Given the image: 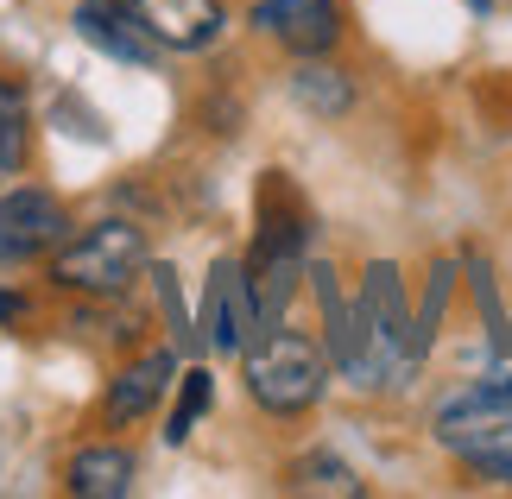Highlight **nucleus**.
Here are the masks:
<instances>
[{
    "mask_svg": "<svg viewBox=\"0 0 512 499\" xmlns=\"http://www.w3.org/2000/svg\"><path fill=\"white\" fill-rule=\"evenodd\" d=\"M241 379H247V398L266 417H304V411L323 405L336 367H329V348L317 335L272 323L241 348Z\"/></svg>",
    "mask_w": 512,
    "mask_h": 499,
    "instance_id": "obj_1",
    "label": "nucleus"
},
{
    "mask_svg": "<svg viewBox=\"0 0 512 499\" xmlns=\"http://www.w3.org/2000/svg\"><path fill=\"white\" fill-rule=\"evenodd\" d=\"M146 266H152L146 228L127 222V215H108V222H89L51 253V285L70 297H89V304H114Z\"/></svg>",
    "mask_w": 512,
    "mask_h": 499,
    "instance_id": "obj_2",
    "label": "nucleus"
},
{
    "mask_svg": "<svg viewBox=\"0 0 512 499\" xmlns=\"http://www.w3.org/2000/svg\"><path fill=\"white\" fill-rule=\"evenodd\" d=\"M354 316H361L380 392L386 386H411L418 367H424V348H418V304H411V291H405L399 259H367L361 291H354Z\"/></svg>",
    "mask_w": 512,
    "mask_h": 499,
    "instance_id": "obj_3",
    "label": "nucleus"
},
{
    "mask_svg": "<svg viewBox=\"0 0 512 499\" xmlns=\"http://www.w3.org/2000/svg\"><path fill=\"white\" fill-rule=\"evenodd\" d=\"M304 278H310V297H317V310H323V348H329L336 379H348L354 392H380V373H373V354H367L361 316H354V297L342 291V272L329 266V259H310Z\"/></svg>",
    "mask_w": 512,
    "mask_h": 499,
    "instance_id": "obj_4",
    "label": "nucleus"
},
{
    "mask_svg": "<svg viewBox=\"0 0 512 499\" xmlns=\"http://www.w3.org/2000/svg\"><path fill=\"white\" fill-rule=\"evenodd\" d=\"M253 335H260V297H253L247 259L222 253V259L209 266V285H203V310H196V342H203V348H222V354H241Z\"/></svg>",
    "mask_w": 512,
    "mask_h": 499,
    "instance_id": "obj_5",
    "label": "nucleus"
},
{
    "mask_svg": "<svg viewBox=\"0 0 512 499\" xmlns=\"http://www.w3.org/2000/svg\"><path fill=\"white\" fill-rule=\"evenodd\" d=\"M64 241H70V209L57 203L51 190H38V184L0 190V259H7V266L51 259Z\"/></svg>",
    "mask_w": 512,
    "mask_h": 499,
    "instance_id": "obj_6",
    "label": "nucleus"
},
{
    "mask_svg": "<svg viewBox=\"0 0 512 499\" xmlns=\"http://www.w3.org/2000/svg\"><path fill=\"white\" fill-rule=\"evenodd\" d=\"M247 26L291 57H329L342 45V0H253Z\"/></svg>",
    "mask_w": 512,
    "mask_h": 499,
    "instance_id": "obj_7",
    "label": "nucleus"
},
{
    "mask_svg": "<svg viewBox=\"0 0 512 499\" xmlns=\"http://www.w3.org/2000/svg\"><path fill=\"white\" fill-rule=\"evenodd\" d=\"M127 7L159 51H209L228 32L222 0H127Z\"/></svg>",
    "mask_w": 512,
    "mask_h": 499,
    "instance_id": "obj_8",
    "label": "nucleus"
},
{
    "mask_svg": "<svg viewBox=\"0 0 512 499\" xmlns=\"http://www.w3.org/2000/svg\"><path fill=\"white\" fill-rule=\"evenodd\" d=\"M76 32L102 57H114V64H140V70L159 64V45L146 38V26L133 19L127 0H83V7H76Z\"/></svg>",
    "mask_w": 512,
    "mask_h": 499,
    "instance_id": "obj_9",
    "label": "nucleus"
},
{
    "mask_svg": "<svg viewBox=\"0 0 512 499\" xmlns=\"http://www.w3.org/2000/svg\"><path fill=\"white\" fill-rule=\"evenodd\" d=\"M171 373H177V348H152V354H140V361H127L121 373L108 379V398H102L108 424H133V417H146L165 398Z\"/></svg>",
    "mask_w": 512,
    "mask_h": 499,
    "instance_id": "obj_10",
    "label": "nucleus"
},
{
    "mask_svg": "<svg viewBox=\"0 0 512 499\" xmlns=\"http://www.w3.org/2000/svg\"><path fill=\"white\" fill-rule=\"evenodd\" d=\"M291 102H298L310 121H342L354 108V76L336 64V57H298L291 64Z\"/></svg>",
    "mask_w": 512,
    "mask_h": 499,
    "instance_id": "obj_11",
    "label": "nucleus"
},
{
    "mask_svg": "<svg viewBox=\"0 0 512 499\" xmlns=\"http://www.w3.org/2000/svg\"><path fill=\"white\" fill-rule=\"evenodd\" d=\"M64 487L76 499H121L133 487V449L121 443H95V449H76L70 468H64Z\"/></svg>",
    "mask_w": 512,
    "mask_h": 499,
    "instance_id": "obj_12",
    "label": "nucleus"
},
{
    "mask_svg": "<svg viewBox=\"0 0 512 499\" xmlns=\"http://www.w3.org/2000/svg\"><path fill=\"white\" fill-rule=\"evenodd\" d=\"M285 487H291V493H336V499H361V493H367V481L342 462L336 449H310V455H298V462L285 468Z\"/></svg>",
    "mask_w": 512,
    "mask_h": 499,
    "instance_id": "obj_13",
    "label": "nucleus"
},
{
    "mask_svg": "<svg viewBox=\"0 0 512 499\" xmlns=\"http://www.w3.org/2000/svg\"><path fill=\"white\" fill-rule=\"evenodd\" d=\"M32 158V108H26V89L13 76H0V184L26 171Z\"/></svg>",
    "mask_w": 512,
    "mask_h": 499,
    "instance_id": "obj_14",
    "label": "nucleus"
},
{
    "mask_svg": "<svg viewBox=\"0 0 512 499\" xmlns=\"http://www.w3.org/2000/svg\"><path fill=\"white\" fill-rule=\"evenodd\" d=\"M462 272H468V285H475V304H481V323H487V348H494V361H506V310H500V285H494L487 253H468Z\"/></svg>",
    "mask_w": 512,
    "mask_h": 499,
    "instance_id": "obj_15",
    "label": "nucleus"
},
{
    "mask_svg": "<svg viewBox=\"0 0 512 499\" xmlns=\"http://www.w3.org/2000/svg\"><path fill=\"white\" fill-rule=\"evenodd\" d=\"M209 398H215V379H209L203 367H190L184 379H177V405H171V417H165V443H171V449L190 443V430H196V417L209 411Z\"/></svg>",
    "mask_w": 512,
    "mask_h": 499,
    "instance_id": "obj_16",
    "label": "nucleus"
},
{
    "mask_svg": "<svg viewBox=\"0 0 512 499\" xmlns=\"http://www.w3.org/2000/svg\"><path fill=\"white\" fill-rule=\"evenodd\" d=\"M449 297H456V259H430V285H424V304H418V348L430 354L437 348V329L449 316Z\"/></svg>",
    "mask_w": 512,
    "mask_h": 499,
    "instance_id": "obj_17",
    "label": "nucleus"
},
{
    "mask_svg": "<svg viewBox=\"0 0 512 499\" xmlns=\"http://www.w3.org/2000/svg\"><path fill=\"white\" fill-rule=\"evenodd\" d=\"M146 278H152V291H159V310H165V323H171V348H177V354L196 348V316L184 310L177 272H171V266H146Z\"/></svg>",
    "mask_w": 512,
    "mask_h": 499,
    "instance_id": "obj_18",
    "label": "nucleus"
},
{
    "mask_svg": "<svg viewBox=\"0 0 512 499\" xmlns=\"http://www.w3.org/2000/svg\"><path fill=\"white\" fill-rule=\"evenodd\" d=\"M19 316H26V297H19V291H0V323H19Z\"/></svg>",
    "mask_w": 512,
    "mask_h": 499,
    "instance_id": "obj_19",
    "label": "nucleus"
},
{
    "mask_svg": "<svg viewBox=\"0 0 512 499\" xmlns=\"http://www.w3.org/2000/svg\"><path fill=\"white\" fill-rule=\"evenodd\" d=\"M468 7H475V13H494V0H468Z\"/></svg>",
    "mask_w": 512,
    "mask_h": 499,
    "instance_id": "obj_20",
    "label": "nucleus"
}]
</instances>
